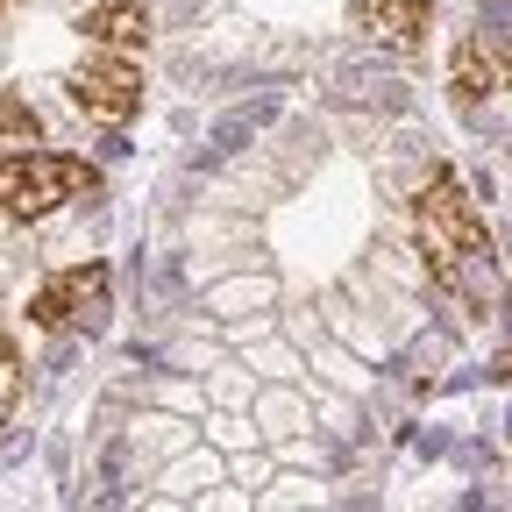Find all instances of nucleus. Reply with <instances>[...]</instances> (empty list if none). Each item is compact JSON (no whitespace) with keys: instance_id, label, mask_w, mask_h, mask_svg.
<instances>
[{"instance_id":"423d86ee","label":"nucleus","mask_w":512,"mask_h":512,"mask_svg":"<svg viewBox=\"0 0 512 512\" xmlns=\"http://www.w3.org/2000/svg\"><path fill=\"white\" fill-rule=\"evenodd\" d=\"M79 29H86L100 50L128 57V50H143V43H150V8H143V0H107V8H93Z\"/></svg>"},{"instance_id":"39448f33","label":"nucleus","mask_w":512,"mask_h":512,"mask_svg":"<svg viewBox=\"0 0 512 512\" xmlns=\"http://www.w3.org/2000/svg\"><path fill=\"white\" fill-rule=\"evenodd\" d=\"M448 86H456L463 107L477 100H498L512 86V29H477L456 43V57H448Z\"/></svg>"},{"instance_id":"7ed1b4c3","label":"nucleus","mask_w":512,"mask_h":512,"mask_svg":"<svg viewBox=\"0 0 512 512\" xmlns=\"http://www.w3.org/2000/svg\"><path fill=\"white\" fill-rule=\"evenodd\" d=\"M107 299H114V278L107 264H72V271H50L36 292H29V320L50 335L64 328H100L107 320Z\"/></svg>"},{"instance_id":"1a4fd4ad","label":"nucleus","mask_w":512,"mask_h":512,"mask_svg":"<svg viewBox=\"0 0 512 512\" xmlns=\"http://www.w3.org/2000/svg\"><path fill=\"white\" fill-rule=\"evenodd\" d=\"M15 399H22V356H15L8 335H0V420L15 413Z\"/></svg>"},{"instance_id":"f257e3e1","label":"nucleus","mask_w":512,"mask_h":512,"mask_svg":"<svg viewBox=\"0 0 512 512\" xmlns=\"http://www.w3.org/2000/svg\"><path fill=\"white\" fill-rule=\"evenodd\" d=\"M413 235H420V256H427V271L434 285H463L484 256H491V235H484V214L470 200V185L463 171H434L420 185V200H413Z\"/></svg>"},{"instance_id":"9b49d317","label":"nucleus","mask_w":512,"mask_h":512,"mask_svg":"<svg viewBox=\"0 0 512 512\" xmlns=\"http://www.w3.org/2000/svg\"><path fill=\"white\" fill-rule=\"evenodd\" d=\"M0 8H8V0H0Z\"/></svg>"},{"instance_id":"0eeeda50","label":"nucleus","mask_w":512,"mask_h":512,"mask_svg":"<svg viewBox=\"0 0 512 512\" xmlns=\"http://www.w3.org/2000/svg\"><path fill=\"white\" fill-rule=\"evenodd\" d=\"M427 15H434V0H363V22L392 50H413L427 36Z\"/></svg>"},{"instance_id":"9d476101","label":"nucleus","mask_w":512,"mask_h":512,"mask_svg":"<svg viewBox=\"0 0 512 512\" xmlns=\"http://www.w3.org/2000/svg\"><path fill=\"white\" fill-rule=\"evenodd\" d=\"M498 377H512V306H505V349H498Z\"/></svg>"},{"instance_id":"f03ea898","label":"nucleus","mask_w":512,"mask_h":512,"mask_svg":"<svg viewBox=\"0 0 512 512\" xmlns=\"http://www.w3.org/2000/svg\"><path fill=\"white\" fill-rule=\"evenodd\" d=\"M100 185V171L86 157H64V150H15L0 157V214L15 221H43L57 214L64 200H86Z\"/></svg>"},{"instance_id":"6e6552de","label":"nucleus","mask_w":512,"mask_h":512,"mask_svg":"<svg viewBox=\"0 0 512 512\" xmlns=\"http://www.w3.org/2000/svg\"><path fill=\"white\" fill-rule=\"evenodd\" d=\"M43 143V121H36V107L22 100V93H0V150H36Z\"/></svg>"},{"instance_id":"20e7f679","label":"nucleus","mask_w":512,"mask_h":512,"mask_svg":"<svg viewBox=\"0 0 512 512\" xmlns=\"http://www.w3.org/2000/svg\"><path fill=\"white\" fill-rule=\"evenodd\" d=\"M64 86H72V107H79V114H93V121H107V128L136 121V107H143V72H136L128 57H93V64H79Z\"/></svg>"}]
</instances>
